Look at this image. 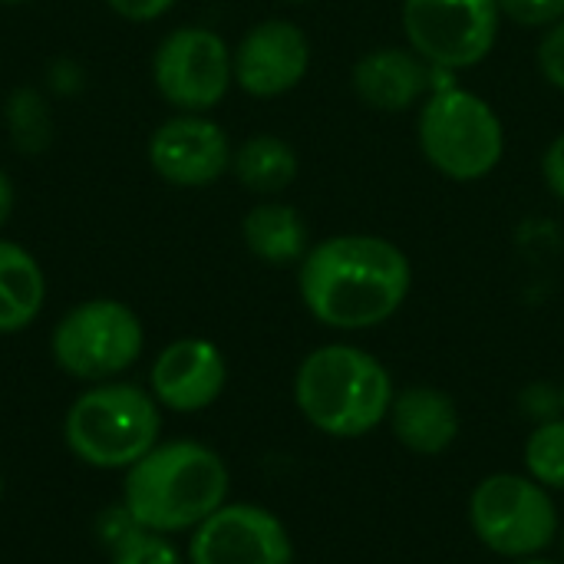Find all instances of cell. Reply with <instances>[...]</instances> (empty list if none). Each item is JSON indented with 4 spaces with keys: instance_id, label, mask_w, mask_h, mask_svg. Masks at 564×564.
Returning a JSON list of instances; mask_svg holds the SVG:
<instances>
[{
    "instance_id": "6da1fadb",
    "label": "cell",
    "mask_w": 564,
    "mask_h": 564,
    "mask_svg": "<svg viewBox=\"0 0 564 564\" xmlns=\"http://www.w3.org/2000/svg\"><path fill=\"white\" fill-rule=\"evenodd\" d=\"M413 288V264L380 235H334L311 245L297 264V294L307 314L344 334L373 330L397 317Z\"/></svg>"
},
{
    "instance_id": "7a4b0ae2",
    "label": "cell",
    "mask_w": 564,
    "mask_h": 564,
    "mask_svg": "<svg viewBox=\"0 0 564 564\" xmlns=\"http://www.w3.org/2000/svg\"><path fill=\"white\" fill-rule=\"evenodd\" d=\"M231 473L225 459L195 440H169L152 446L122 479V506L159 535L195 532L228 502Z\"/></svg>"
},
{
    "instance_id": "3957f363",
    "label": "cell",
    "mask_w": 564,
    "mask_h": 564,
    "mask_svg": "<svg viewBox=\"0 0 564 564\" xmlns=\"http://www.w3.org/2000/svg\"><path fill=\"white\" fill-rule=\"evenodd\" d=\"M397 397L390 370L364 347L324 344L294 373L297 413L330 440H364L387 423Z\"/></svg>"
},
{
    "instance_id": "277c9868",
    "label": "cell",
    "mask_w": 564,
    "mask_h": 564,
    "mask_svg": "<svg viewBox=\"0 0 564 564\" xmlns=\"http://www.w3.org/2000/svg\"><path fill=\"white\" fill-rule=\"evenodd\" d=\"M162 410L152 390L135 383H96L79 393L63 420L66 449L89 469H129L159 446Z\"/></svg>"
},
{
    "instance_id": "5b68a950",
    "label": "cell",
    "mask_w": 564,
    "mask_h": 564,
    "mask_svg": "<svg viewBox=\"0 0 564 564\" xmlns=\"http://www.w3.org/2000/svg\"><path fill=\"white\" fill-rule=\"evenodd\" d=\"M423 159L453 182L492 175L506 155V129L489 99L456 83H436L416 122Z\"/></svg>"
},
{
    "instance_id": "8992f818",
    "label": "cell",
    "mask_w": 564,
    "mask_h": 564,
    "mask_svg": "<svg viewBox=\"0 0 564 564\" xmlns=\"http://www.w3.org/2000/svg\"><path fill=\"white\" fill-rule=\"evenodd\" d=\"M469 525L482 549L522 562L545 555L562 539L552 492L525 473H492L469 492Z\"/></svg>"
},
{
    "instance_id": "52a82bcc",
    "label": "cell",
    "mask_w": 564,
    "mask_h": 564,
    "mask_svg": "<svg viewBox=\"0 0 564 564\" xmlns=\"http://www.w3.org/2000/svg\"><path fill=\"white\" fill-rule=\"evenodd\" d=\"M145 347L135 311L122 301L96 297L66 311L50 337L56 367L83 383H106L126 373Z\"/></svg>"
},
{
    "instance_id": "ba28073f",
    "label": "cell",
    "mask_w": 564,
    "mask_h": 564,
    "mask_svg": "<svg viewBox=\"0 0 564 564\" xmlns=\"http://www.w3.org/2000/svg\"><path fill=\"white\" fill-rule=\"evenodd\" d=\"M400 17L406 46L440 73L479 66L492 53L502 23L499 0H403Z\"/></svg>"
},
{
    "instance_id": "9c48e42d",
    "label": "cell",
    "mask_w": 564,
    "mask_h": 564,
    "mask_svg": "<svg viewBox=\"0 0 564 564\" xmlns=\"http://www.w3.org/2000/svg\"><path fill=\"white\" fill-rule=\"evenodd\" d=\"M152 83L178 112H208L235 83L231 46L208 26H178L155 46Z\"/></svg>"
},
{
    "instance_id": "30bf717a",
    "label": "cell",
    "mask_w": 564,
    "mask_h": 564,
    "mask_svg": "<svg viewBox=\"0 0 564 564\" xmlns=\"http://www.w3.org/2000/svg\"><path fill=\"white\" fill-rule=\"evenodd\" d=\"M188 564H294V542L271 509L225 502L192 532Z\"/></svg>"
},
{
    "instance_id": "8fae6325",
    "label": "cell",
    "mask_w": 564,
    "mask_h": 564,
    "mask_svg": "<svg viewBox=\"0 0 564 564\" xmlns=\"http://www.w3.org/2000/svg\"><path fill=\"white\" fill-rule=\"evenodd\" d=\"M231 139L205 112H178L149 135L152 172L175 188H205L231 169Z\"/></svg>"
},
{
    "instance_id": "7c38bea8",
    "label": "cell",
    "mask_w": 564,
    "mask_h": 564,
    "mask_svg": "<svg viewBox=\"0 0 564 564\" xmlns=\"http://www.w3.org/2000/svg\"><path fill=\"white\" fill-rule=\"evenodd\" d=\"M235 86L254 99H274L301 86L311 69V40L291 20L254 23L231 50Z\"/></svg>"
},
{
    "instance_id": "4fadbf2b",
    "label": "cell",
    "mask_w": 564,
    "mask_h": 564,
    "mask_svg": "<svg viewBox=\"0 0 564 564\" xmlns=\"http://www.w3.org/2000/svg\"><path fill=\"white\" fill-rule=\"evenodd\" d=\"M228 383L225 354L205 337H182L159 350L149 370V390L172 413L208 410Z\"/></svg>"
},
{
    "instance_id": "5bb4252c",
    "label": "cell",
    "mask_w": 564,
    "mask_h": 564,
    "mask_svg": "<svg viewBox=\"0 0 564 564\" xmlns=\"http://www.w3.org/2000/svg\"><path fill=\"white\" fill-rule=\"evenodd\" d=\"M433 69L416 50L410 46H377L354 63L350 86L357 99L377 112H406L423 106L433 93Z\"/></svg>"
},
{
    "instance_id": "9a60e30c",
    "label": "cell",
    "mask_w": 564,
    "mask_h": 564,
    "mask_svg": "<svg viewBox=\"0 0 564 564\" xmlns=\"http://www.w3.org/2000/svg\"><path fill=\"white\" fill-rule=\"evenodd\" d=\"M387 423L393 430V440L416 456H443L456 446L463 433L456 400L430 383L397 390Z\"/></svg>"
},
{
    "instance_id": "2e32d148",
    "label": "cell",
    "mask_w": 564,
    "mask_h": 564,
    "mask_svg": "<svg viewBox=\"0 0 564 564\" xmlns=\"http://www.w3.org/2000/svg\"><path fill=\"white\" fill-rule=\"evenodd\" d=\"M241 238L245 248L271 268L301 264L304 254L311 251V231L304 215L284 202L254 205L241 221Z\"/></svg>"
},
{
    "instance_id": "e0dca14e",
    "label": "cell",
    "mask_w": 564,
    "mask_h": 564,
    "mask_svg": "<svg viewBox=\"0 0 564 564\" xmlns=\"http://www.w3.org/2000/svg\"><path fill=\"white\" fill-rule=\"evenodd\" d=\"M46 304V274L17 241L0 238V334L30 327Z\"/></svg>"
},
{
    "instance_id": "ac0fdd59",
    "label": "cell",
    "mask_w": 564,
    "mask_h": 564,
    "mask_svg": "<svg viewBox=\"0 0 564 564\" xmlns=\"http://www.w3.org/2000/svg\"><path fill=\"white\" fill-rule=\"evenodd\" d=\"M231 172L248 192L278 195L288 185H294V178L301 172V159L288 139L258 132L231 152Z\"/></svg>"
},
{
    "instance_id": "d6986e66",
    "label": "cell",
    "mask_w": 564,
    "mask_h": 564,
    "mask_svg": "<svg viewBox=\"0 0 564 564\" xmlns=\"http://www.w3.org/2000/svg\"><path fill=\"white\" fill-rule=\"evenodd\" d=\"M525 476L549 492H564V416L535 423L522 449Z\"/></svg>"
},
{
    "instance_id": "ffe728a7",
    "label": "cell",
    "mask_w": 564,
    "mask_h": 564,
    "mask_svg": "<svg viewBox=\"0 0 564 564\" xmlns=\"http://www.w3.org/2000/svg\"><path fill=\"white\" fill-rule=\"evenodd\" d=\"M7 122H10L17 149H23V152H40L50 142V112H46L43 96L33 89H17L10 96Z\"/></svg>"
},
{
    "instance_id": "44dd1931",
    "label": "cell",
    "mask_w": 564,
    "mask_h": 564,
    "mask_svg": "<svg viewBox=\"0 0 564 564\" xmlns=\"http://www.w3.org/2000/svg\"><path fill=\"white\" fill-rule=\"evenodd\" d=\"M112 564H188L169 535L139 529L112 549Z\"/></svg>"
},
{
    "instance_id": "7402d4cb",
    "label": "cell",
    "mask_w": 564,
    "mask_h": 564,
    "mask_svg": "<svg viewBox=\"0 0 564 564\" xmlns=\"http://www.w3.org/2000/svg\"><path fill=\"white\" fill-rule=\"evenodd\" d=\"M502 20H512L525 30H549L564 20V0H499Z\"/></svg>"
},
{
    "instance_id": "603a6c76",
    "label": "cell",
    "mask_w": 564,
    "mask_h": 564,
    "mask_svg": "<svg viewBox=\"0 0 564 564\" xmlns=\"http://www.w3.org/2000/svg\"><path fill=\"white\" fill-rule=\"evenodd\" d=\"M535 63H539V73L545 76L549 86L564 89V20L552 23V26L542 33Z\"/></svg>"
},
{
    "instance_id": "cb8c5ba5",
    "label": "cell",
    "mask_w": 564,
    "mask_h": 564,
    "mask_svg": "<svg viewBox=\"0 0 564 564\" xmlns=\"http://www.w3.org/2000/svg\"><path fill=\"white\" fill-rule=\"evenodd\" d=\"M142 525L129 516V509L119 502V506H112V509H106L102 516H99V522H96V535H99V542L112 552L119 542H126L132 532H139Z\"/></svg>"
},
{
    "instance_id": "d4e9b609",
    "label": "cell",
    "mask_w": 564,
    "mask_h": 564,
    "mask_svg": "<svg viewBox=\"0 0 564 564\" xmlns=\"http://www.w3.org/2000/svg\"><path fill=\"white\" fill-rule=\"evenodd\" d=\"M106 3H109V10H116L119 17H126L132 23L159 20L175 7V0H106Z\"/></svg>"
},
{
    "instance_id": "484cf974",
    "label": "cell",
    "mask_w": 564,
    "mask_h": 564,
    "mask_svg": "<svg viewBox=\"0 0 564 564\" xmlns=\"http://www.w3.org/2000/svg\"><path fill=\"white\" fill-rule=\"evenodd\" d=\"M542 178H545L549 192L558 202H564V132L549 142V149L542 155Z\"/></svg>"
},
{
    "instance_id": "4316f807",
    "label": "cell",
    "mask_w": 564,
    "mask_h": 564,
    "mask_svg": "<svg viewBox=\"0 0 564 564\" xmlns=\"http://www.w3.org/2000/svg\"><path fill=\"white\" fill-rule=\"evenodd\" d=\"M13 205H17V192H13V182H10V175L0 169V228L7 225V218H10V212H13Z\"/></svg>"
},
{
    "instance_id": "83f0119b",
    "label": "cell",
    "mask_w": 564,
    "mask_h": 564,
    "mask_svg": "<svg viewBox=\"0 0 564 564\" xmlns=\"http://www.w3.org/2000/svg\"><path fill=\"white\" fill-rule=\"evenodd\" d=\"M512 564H562V562H552V558H545V555H535V558H522V562H512Z\"/></svg>"
},
{
    "instance_id": "f1b7e54d",
    "label": "cell",
    "mask_w": 564,
    "mask_h": 564,
    "mask_svg": "<svg viewBox=\"0 0 564 564\" xmlns=\"http://www.w3.org/2000/svg\"><path fill=\"white\" fill-rule=\"evenodd\" d=\"M0 3H7V7H10V3H26V0H0Z\"/></svg>"
},
{
    "instance_id": "f546056e",
    "label": "cell",
    "mask_w": 564,
    "mask_h": 564,
    "mask_svg": "<svg viewBox=\"0 0 564 564\" xmlns=\"http://www.w3.org/2000/svg\"><path fill=\"white\" fill-rule=\"evenodd\" d=\"M558 542H562V564H564V529H562V539H558Z\"/></svg>"
},
{
    "instance_id": "4dcf8cb0",
    "label": "cell",
    "mask_w": 564,
    "mask_h": 564,
    "mask_svg": "<svg viewBox=\"0 0 564 564\" xmlns=\"http://www.w3.org/2000/svg\"><path fill=\"white\" fill-rule=\"evenodd\" d=\"M0 499H3V473H0Z\"/></svg>"
},
{
    "instance_id": "1f68e13d",
    "label": "cell",
    "mask_w": 564,
    "mask_h": 564,
    "mask_svg": "<svg viewBox=\"0 0 564 564\" xmlns=\"http://www.w3.org/2000/svg\"><path fill=\"white\" fill-rule=\"evenodd\" d=\"M288 3H307V0H288Z\"/></svg>"
},
{
    "instance_id": "d6a6232c",
    "label": "cell",
    "mask_w": 564,
    "mask_h": 564,
    "mask_svg": "<svg viewBox=\"0 0 564 564\" xmlns=\"http://www.w3.org/2000/svg\"><path fill=\"white\" fill-rule=\"evenodd\" d=\"M562 400H564V387H562Z\"/></svg>"
}]
</instances>
